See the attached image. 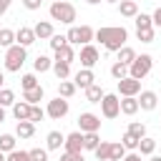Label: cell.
Instances as JSON below:
<instances>
[{
  "mask_svg": "<svg viewBox=\"0 0 161 161\" xmlns=\"http://www.w3.org/2000/svg\"><path fill=\"white\" fill-rule=\"evenodd\" d=\"M30 161H48V151L45 148H33L30 151Z\"/></svg>",
  "mask_w": 161,
  "mask_h": 161,
  "instance_id": "obj_44",
  "label": "cell"
},
{
  "mask_svg": "<svg viewBox=\"0 0 161 161\" xmlns=\"http://www.w3.org/2000/svg\"><path fill=\"white\" fill-rule=\"evenodd\" d=\"M23 101H28L30 106H35L38 101H43V86H35V88L23 91Z\"/></svg>",
  "mask_w": 161,
  "mask_h": 161,
  "instance_id": "obj_19",
  "label": "cell"
},
{
  "mask_svg": "<svg viewBox=\"0 0 161 161\" xmlns=\"http://www.w3.org/2000/svg\"><path fill=\"white\" fill-rule=\"evenodd\" d=\"M8 8H10V0H0V15H5Z\"/></svg>",
  "mask_w": 161,
  "mask_h": 161,
  "instance_id": "obj_49",
  "label": "cell"
},
{
  "mask_svg": "<svg viewBox=\"0 0 161 161\" xmlns=\"http://www.w3.org/2000/svg\"><path fill=\"white\" fill-rule=\"evenodd\" d=\"M93 38H96V30L91 25H80L78 28V45H88Z\"/></svg>",
  "mask_w": 161,
  "mask_h": 161,
  "instance_id": "obj_21",
  "label": "cell"
},
{
  "mask_svg": "<svg viewBox=\"0 0 161 161\" xmlns=\"http://www.w3.org/2000/svg\"><path fill=\"white\" fill-rule=\"evenodd\" d=\"M106 3H121V0H106Z\"/></svg>",
  "mask_w": 161,
  "mask_h": 161,
  "instance_id": "obj_54",
  "label": "cell"
},
{
  "mask_svg": "<svg viewBox=\"0 0 161 161\" xmlns=\"http://www.w3.org/2000/svg\"><path fill=\"white\" fill-rule=\"evenodd\" d=\"M3 80H5V78H3V73H0V86H3Z\"/></svg>",
  "mask_w": 161,
  "mask_h": 161,
  "instance_id": "obj_53",
  "label": "cell"
},
{
  "mask_svg": "<svg viewBox=\"0 0 161 161\" xmlns=\"http://www.w3.org/2000/svg\"><path fill=\"white\" fill-rule=\"evenodd\" d=\"M111 75H113L116 80L126 78V75H128V65H126V63H121V60H116V63L111 65Z\"/></svg>",
  "mask_w": 161,
  "mask_h": 161,
  "instance_id": "obj_31",
  "label": "cell"
},
{
  "mask_svg": "<svg viewBox=\"0 0 161 161\" xmlns=\"http://www.w3.org/2000/svg\"><path fill=\"white\" fill-rule=\"evenodd\" d=\"M121 161H141V153H136V151H131V153H126Z\"/></svg>",
  "mask_w": 161,
  "mask_h": 161,
  "instance_id": "obj_48",
  "label": "cell"
},
{
  "mask_svg": "<svg viewBox=\"0 0 161 161\" xmlns=\"http://www.w3.org/2000/svg\"><path fill=\"white\" fill-rule=\"evenodd\" d=\"M55 60H60V63H73L75 60V50L70 48V43L63 45L60 50H55Z\"/></svg>",
  "mask_w": 161,
  "mask_h": 161,
  "instance_id": "obj_22",
  "label": "cell"
},
{
  "mask_svg": "<svg viewBox=\"0 0 161 161\" xmlns=\"http://www.w3.org/2000/svg\"><path fill=\"white\" fill-rule=\"evenodd\" d=\"M53 73L58 75V80H65L70 75V63H60V60H53Z\"/></svg>",
  "mask_w": 161,
  "mask_h": 161,
  "instance_id": "obj_27",
  "label": "cell"
},
{
  "mask_svg": "<svg viewBox=\"0 0 161 161\" xmlns=\"http://www.w3.org/2000/svg\"><path fill=\"white\" fill-rule=\"evenodd\" d=\"M30 103L28 101H15L13 103V116L18 118V121H30Z\"/></svg>",
  "mask_w": 161,
  "mask_h": 161,
  "instance_id": "obj_13",
  "label": "cell"
},
{
  "mask_svg": "<svg viewBox=\"0 0 161 161\" xmlns=\"http://www.w3.org/2000/svg\"><path fill=\"white\" fill-rule=\"evenodd\" d=\"M133 58H136V50H133L131 45H123V48L118 50V60H121V63L131 65V63H133Z\"/></svg>",
  "mask_w": 161,
  "mask_h": 161,
  "instance_id": "obj_30",
  "label": "cell"
},
{
  "mask_svg": "<svg viewBox=\"0 0 161 161\" xmlns=\"http://www.w3.org/2000/svg\"><path fill=\"white\" fill-rule=\"evenodd\" d=\"M78 126H80V131L83 133H91V131H98L101 128V118L96 116V113H80L78 116Z\"/></svg>",
  "mask_w": 161,
  "mask_h": 161,
  "instance_id": "obj_8",
  "label": "cell"
},
{
  "mask_svg": "<svg viewBox=\"0 0 161 161\" xmlns=\"http://www.w3.org/2000/svg\"><path fill=\"white\" fill-rule=\"evenodd\" d=\"M38 38H35V33H33V28H25V25H20V30H15V43L18 45H33Z\"/></svg>",
  "mask_w": 161,
  "mask_h": 161,
  "instance_id": "obj_11",
  "label": "cell"
},
{
  "mask_svg": "<svg viewBox=\"0 0 161 161\" xmlns=\"http://www.w3.org/2000/svg\"><path fill=\"white\" fill-rule=\"evenodd\" d=\"M136 38H138L141 43H153L156 30H153V28H141V30H136Z\"/></svg>",
  "mask_w": 161,
  "mask_h": 161,
  "instance_id": "obj_35",
  "label": "cell"
},
{
  "mask_svg": "<svg viewBox=\"0 0 161 161\" xmlns=\"http://www.w3.org/2000/svg\"><path fill=\"white\" fill-rule=\"evenodd\" d=\"M96 63H98V48L91 45V43L83 45V48H80V65H83V68H93Z\"/></svg>",
  "mask_w": 161,
  "mask_h": 161,
  "instance_id": "obj_9",
  "label": "cell"
},
{
  "mask_svg": "<svg viewBox=\"0 0 161 161\" xmlns=\"http://www.w3.org/2000/svg\"><path fill=\"white\" fill-rule=\"evenodd\" d=\"M96 40H98L108 53H118V50L126 45V40H128V30H126L123 25H103V28L96 30Z\"/></svg>",
  "mask_w": 161,
  "mask_h": 161,
  "instance_id": "obj_1",
  "label": "cell"
},
{
  "mask_svg": "<svg viewBox=\"0 0 161 161\" xmlns=\"http://www.w3.org/2000/svg\"><path fill=\"white\" fill-rule=\"evenodd\" d=\"M103 96H106V93H103V88H101V86H96V83L86 88V98H88V103H101V98H103Z\"/></svg>",
  "mask_w": 161,
  "mask_h": 161,
  "instance_id": "obj_23",
  "label": "cell"
},
{
  "mask_svg": "<svg viewBox=\"0 0 161 161\" xmlns=\"http://www.w3.org/2000/svg\"><path fill=\"white\" fill-rule=\"evenodd\" d=\"M138 108H141V106H138V98H136V96H123V98H121V113L133 116Z\"/></svg>",
  "mask_w": 161,
  "mask_h": 161,
  "instance_id": "obj_16",
  "label": "cell"
},
{
  "mask_svg": "<svg viewBox=\"0 0 161 161\" xmlns=\"http://www.w3.org/2000/svg\"><path fill=\"white\" fill-rule=\"evenodd\" d=\"M43 116H45V111L35 103V106L30 108V121H33V123H38V121H43Z\"/></svg>",
  "mask_w": 161,
  "mask_h": 161,
  "instance_id": "obj_43",
  "label": "cell"
},
{
  "mask_svg": "<svg viewBox=\"0 0 161 161\" xmlns=\"http://www.w3.org/2000/svg\"><path fill=\"white\" fill-rule=\"evenodd\" d=\"M45 113H48L53 121H60V118L68 113V101H65L63 96H58V98L48 101V108H45Z\"/></svg>",
  "mask_w": 161,
  "mask_h": 161,
  "instance_id": "obj_6",
  "label": "cell"
},
{
  "mask_svg": "<svg viewBox=\"0 0 161 161\" xmlns=\"http://www.w3.org/2000/svg\"><path fill=\"white\" fill-rule=\"evenodd\" d=\"M128 133H131V136H136V138L141 141V138L146 136V126H143L141 121H133V123H128Z\"/></svg>",
  "mask_w": 161,
  "mask_h": 161,
  "instance_id": "obj_36",
  "label": "cell"
},
{
  "mask_svg": "<svg viewBox=\"0 0 161 161\" xmlns=\"http://www.w3.org/2000/svg\"><path fill=\"white\" fill-rule=\"evenodd\" d=\"M126 156V146L123 143H111V161H121Z\"/></svg>",
  "mask_w": 161,
  "mask_h": 161,
  "instance_id": "obj_40",
  "label": "cell"
},
{
  "mask_svg": "<svg viewBox=\"0 0 161 161\" xmlns=\"http://www.w3.org/2000/svg\"><path fill=\"white\" fill-rule=\"evenodd\" d=\"M45 141H48V151H58V148L65 143V136H63L60 131H50Z\"/></svg>",
  "mask_w": 161,
  "mask_h": 161,
  "instance_id": "obj_20",
  "label": "cell"
},
{
  "mask_svg": "<svg viewBox=\"0 0 161 161\" xmlns=\"http://www.w3.org/2000/svg\"><path fill=\"white\" fill-rule=\"evenodd\" d=\"M25 58H28V53H25V45H10V48H5V70H10V73H18L20 68H23V63H25Z\"/></svg>",
  "mask_w": 161,
  "mask_h": 161,
  "instance_id": "obj_2",
  "label": "cell"
},
{
  "mask_svg": "<svg viewBox=\"0 0 161 161\" xmlns=\"http://www.w3.org/2000/svg\"><path fill=\"white\" fill-rule=\"evenodd\" d=\"M3 121H5V108L0 106V123H3Z\"/></svg>",
  "mask_w": 161,
  "mask_h": 161,
  "instance_id": "obj_50",
  "label": "cell"
},
{
  "mask_svg": "<svg viewBox=\"0 0 161 161\" xmlns=\"http://www.w3.org/2000/svg\"><path fill=\"white\" fill-rule=\"evenodd\" d=\"M0 151H5V153L15 151V136L13 133H3L0 136Z\"/></svg>",
  "mask_w": 161,
  "mask_h": 161,
  "instance_id": "obj_32",
  "label": "cell"
},
{
  "mask_svg": "<svg viewBox=\"0 0 161 161\" xmlns=\"http://www.w3.org/2000/svg\"><path fill=\"white\" fill-rule=\"evenodd\" d=\"M75 83H70V80H60V86H58V96H63V98H70L73 93H75Z\"/></svg>",
  "mask_w": 161,
  "mask_h": 161,
  "instance_id": "obj_33",
  "label": "cell"
},
{
  "mask_svg": "<svg viewBox=\"0 0 161 161\" xmlns=\"http://www.w3.org/2000/svg\"><path fill=\"white\" fill-rule=\"evenodd\" d=\"M23 5H25L28 10H38V8L43 5V0H23Z\"/></svg>",
  "mask_w": 161,
  "mask_h": 161,
  "instance_id": "obj_46",
  "label": "cell"
},
{
  "mask_svg": "<svg viewBox=\"0 0 161 161\" xmlns=\"http://www.w3.org/2000/svg\"><path fill=\"white\" fill-rule=\"evenodd\" d=\"M33 68H35V73H45V70L53 68V60H50L48 55H38V58L33 60Z\"/></svg>",
  "mask_w": 161,
  "mask_h": 161,
  "instance_id": "obj_26",
  "label": "cell"
},
{
  "mask_svg": "<svg viewBox=\"0 0 161 161\" xmlns=\"http://www.w3.org/2000/svg\"><path fill=\"white\" fill-rule=\"evenodd\" d=\"M20 86H23V91H28V88H35V86H38V78H35V73H25V75L20 78Z\"/></svg>",
  "mask_w": 161,
  "mask_h": 161,
  "instance_id": "obj_41",
  "label": "cell"
},
{
  "mask_svg": "<svg viewBox=\"0 0 161 161\" xmlns=\"http://www.w3.org/2000/svg\"><path fill=\"white\" fill-rule=\"evenodd\" d=\"M60 161H86V158H83V153H70V151H65V153L60 156Z\"/></svg>",
  "mask_w": 161,
  "mask_h": 161,
  "instance_id": "obj_45",
  "label": "cell"
},
{
  "mask_svg": "<svg viewBox=\"0 0 161 161\" xmlns=\"http://www.w3.org/2000/svg\"><path fill=\"white\" fill-rule=\"evenodd\" d=\"M93 80H96L93 70H91V68H80V70L75 73V80H73V83H75L78 88H83V91H86L88 86H93Z\"/></svg>",
  "mask_w": 161,
  "mask_h": 161,
  "instance_id": "obj_12",
  "label": "cell"
},
{
  "mask_svg": "<svg viewBox=\"0 0 161 161\" xmlns=\"http://www.w3.org/2000/svg\"><path fill=\"white\" fill-rule=\"evenodd\" d=\"M35 133V123L33 121H18V126H15V136L18 138H30Z\"/></svg>",
  "mask_w": 161,
  "mask_h": 161,
  "instance_id": "obj_18",
  "label": "cell"
},
{
  "mask_svg": "<svg viewBox=\"0 0 161 161\" xmlns=\"http://www.w3.org/2000/svg\"><path fill=\"white\" fill-rule=\"evenodd\" d=\"M118 13L123 18H136L138 15V3L136 0H121L118 3Z\"/></svg>",
  "mask_w": 161,
  "mask_h": 161,
  "instance_id": "obj_15",
  "label": "cell"
},
{
  "mask_svg": "<svg viewBox=\"0 0 161 161\" xmlns=\"http://www.w3.org/2000/svg\"><path fill=\"white\" fill-rule=\"evenodd\" d=\"M98 143H101V138H98V131L83 133V148H86V151H96V148H98Z\"/></svg>",
  "mask_w": 161,
  "mask_h": 161,
  "instance_id": "obj_24",
  "label": "cell"
},
{
  "mask_svg": "<svg viewBox=\"0 0 161 161\" xmlns=\"http://www.w3.org/2000/svg\"><path fill=\"white\" fill-rule=\"evenodd\" d=\"M63 146H65V151H70V153H80V151H83V131H73V133H68Z\"/></svg>",
  "mask_w": 161,
  "mask_h": 161,
  "instance_id": "obj_10",
  "label": "cell"
},
{
  "mask_svg": "<svg viewBox=\"0 0 161 161\" xmlns=\"http://www.w3.org/2000/svg\"><path fill=\"white\" fill-rule=\"evenodd\" d=\"M153 151H156V141L148 138V136H143V138L138 141V153H141V156H151Z\"/></svg>",
  "mask_w": 161,
  "mask_h": 161,
  "instance_id": "obj_25",
  "label": "cell"
},
{
  "mask_svg": "<svg viewBox=\"0 0 161 161\" xmlns=\"http://www.w3.org/2000/svg\"><path fill=\"white\" fill-rule=\"evenodd\" d=\"M151 68H153V58L148 53H143V55H136L133 58V63L128 65V75L136 78V80H141V78H146L151 73Z\"/></svg>",
  "mask_w": 161,
  "mask_h": 161,
  "instance_id": "obj_4",
  "label": "cell"
},
{
  "mask_svg": "<svg viewBox=\"0 0 161 161\" xmlns=\"http://www.w3.org/2000/svg\"><path fill=\"white\" fill-rule=\"evenodd\" d=\"M156 103H158V98H156L153 91H141V96H138V106H141L143 111H153Z\"/></svg>",
  "mask_w": 161,
  "mask_h": 161,
  "instance_id": "obj_14",
  "label": "cell"
},
{
  "mask_svg": "<svg viewBox=\"0 0 161 161\" xmlns=\"http://www.w3.org/2000/svg\"><path fill=\"white\" fill-rule=\"evenodd\" d=\"M50 18L60 20L65 25H73L75 23V8L70 3H65V0H55V3H50Z\"/></svg>",
  "mask_w": 161,
  "mask_h": 161,
  "instance_id": "obj_3",
  "label": "cell"
},
{
  "mask_svg": "<svg viewBox=\"0 0 161 161\" xmlns=\"http://www.w3.org/2000/svg\"><path fill=\"white\" fill-rule=\"evenodd\" d=\"M101 113H103V118H116L121 113V101L116 93H106L101 98Z\"/></svg>",
  "mask_w": 161,
  "mask_h": 161,
  "instance_id": "obj_5",
  "label": "cell"
},
{
  "mask_svg": "<svg viewBox=\"0 0 161 161\" xmlns=\"http://www.w3.org/2000/svg\"><path fill=\"white\" fill-rule=\"evenodd\" d=\"M151 161H161V156H151Z\"/></svg>",
  "mask_w": 161,
  "mask_h": 161,
  "instance_id": "obj_52",
  "label": "cell"
},
{
  "mask_svg": "<svg viewBox=\"0 0 161 161\" xmlns=\"http://www.w3.org/2000/svg\"><path fill=\"white\" fill-rule=\"evenodd\" d=\"M48 43H50V48H53V50H60L63 45H68V38H65V35H60V33H53Z\"/></svg>",
  "mask_w": 161,
  "mask_h": 161,
  "instance_id": "obj_37",
  "label": "cell"
},
{
  "mask_svg": "<svg viewBox=\"0 0 161 161\" xmlns=\"http://www.w3.org/2000/svg\"><path fill=\"white\" fill-rule=\"evenodd\" d=\"M33 33H35V38L45 40V38H50V35H53V25H50L48 20H38V23L33 25Z\"/></svg>",
  "mask_w": 161,
  "mask_h": 161,
  "instance_id": "obj_17",
  "label": "cell"
},
{
  "mask_svg": "<svg viewBox=\"0 0 161 161\" xmlns=\"http://www.w3.org/2000/svg\"><path fill=\"white\" fill-rule=\"evenodd\" d=\"M118 93H121V96H138V93H141V80H136V78H131V75L121 78V80H118Z\"/></svg>",
  "mask_w": 161,
  "mask_h": 161,
  "instance_id": "obj_7",
  "label": "cell"
},
{
  "mask_svg": "<svg viewBox=\"0 0 161 161\" xmlns=\"http://www.w3.org/2000/svg\"><path fill=\"white\" fill-rule=\"evenodd\" d=\"M151 18H153V28H161V8H156Z\"/></svg>",
  "mask_w": 161,
  "mask_h": 161,
  "instance_id": "obj_47",
  "label": "cell"
},
{
  "mask_svg": "<svg viewBox=\"0 0 161 161\" xmlns=\"http://www.w3.org/2000/svg\"><path fill=\"white\" fill-rule=\"evenodd\" d=\"M8 161H30V151H10L8 153Z\"/></svg>",
  "mask_w": 161,
  "mask_h": 161,
  "instance_id": "obj_42",
  "label": "cell"
},
{
  "mask_svg": "<svg viewBox=\"0 0 161 161\" xmlns=\"http://www.w3.org/2000/svg\"><path fill=\"white\" fill-rule=\"evenodd\" d=\"M121 143L126 146V151H136V148H138V138H136V136H131L128 131L123 133V138H121Z\"/></svg>",
  "mask_w": 161,
  "mask_h": 161,
  "instance_id": "obj_39",
  "label": "cell"
},
{
  "mask_svg": "<svg viewBox=\"0 0 161 161\" xmlns=\"http://www.w3.org/2000/svg\"><path fill=\"white\" fill-rule=\"evenodd\" d=\"M133 23H136V30H141V28H153V18L146 15V13H138Z\"/></svg>",
  "mask_w": 161,
  "mask_h": 161,
  "instance_id": "obj_34",
  "label": "cell"
},
{
  "mask_svg": "<svg viewBox=\"0 0 161 161\" xmlns=\"http://www.w3.org/2000/svg\"><path fill=\"white\" fill-rule=\"evenodd\" d=\"M10 45H15V30L0 28V48H10Z\"/></svg>",
  "mask_w": 161,
  "mask_h": 161,
  "instance_id": "obj_28",
  "label": "cell"
},
{
  "mask_svg": "<svg viewBox=\"0 0 161 161\" xmlns=\"http://www.w3.org/2000/svg\"><path fill=\"white\" fill-rule=\"evenodd\" d=\"M93 153H96L98 161H111V143H108V141H101L98 148H96Z\"/></svg>",
  "mask_w": 161,
  "mask_h": 161,
  "instance_id": "obj_29",
  "label": "cell"
},
{
  "mask_svg": "<svg viewBox=\"0 0 161 161\" xmlns=\"http://www.w3.org/2000/svg\"><path fill=\"white\" fill-rule=\"evenodd\" d=\"M50 3H55V0H50Z\"/></svg>",
  "mask_w": 161,
  "mask_h": 161,
  "instance_id": "obj_55",
  "label": "cell"
},
{
  "mask_svg": "<svg viewBox=\"0 0 161 161\" xmlns=\"http://www.w3.org/2000/svg\"><path fill=\"white\" fill-rule=\"evenodd\" d=\"M13 103H15V93L10 88H0V106L5 108V106H13Z\"/></svg>",
  "mask_w": 161,
  "mask_h": 161,
  "instance_id": "obj_38",
  "label": "cell"
},
{
  "mask_svg": "<svg viewBox=\"0 0 161 161\" xmlns=\"http://www.w3.org/2000/svg\"><path fill=\"white\" fill-rule=\"evenodd\" d=\"M86 3H88V5H98L101 0H86Z\"/></svg>",
  "mask_w": 161,
  "mask_h": 161,
  "instance_id": "obj_51",
  "label": "cell"
}]
</instances>
